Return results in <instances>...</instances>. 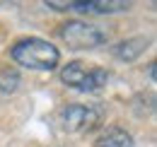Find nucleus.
<instances>
[{
	"label": "nucleus",
	"instance_id": "obj_1",
	"mask_svg": "<svg viewBox=\"0 0 157 147\" xmlns=\"http://www.w3.org/2000/svg\"><path fill=\"white\" fill-rule=\"evenodd\" d=\"M10 55H12V60L17 65L29 68V70H53L60 60L58 48L39 36H29V39L17 41L12 46Z\"/></svg>",
	"mask_w": 157,
	"mask_h": 147
},
{
	"label": "nucleus",
	"instance_id": "obj_2",
	"mask_svg": "<svg viewBox=\"0 0 157 147\" xmlns=\"http://www.w3.org/2000/svg\"><path fill=\"white\" fill-rule=\"evenodd\" d=\"M60 80L78 92H99L106 87L109 82V73L97 65H87L82 60H70L68 65H63L60 70Z\"/></svg>",
	"mask_w": 157,
	"mask_h": 147
},
{
	"label": "nucleus",
	"instance_id": "obj_3",
	"mask_svg": "<svg viewBox=\"0 0 157 147\" xmlns=\"http://www.w3.org/2000/svg\"><path fill=\"white\" fill-rule=\"evenodd\" d=\"M60 39L70 48H97L106 41V34L94 24H85L80 19H73L60 27Z\"/></svg>",
	"mask_w": 157,
	"mask_h": 147
},
{
	"label": "nucleus",
	"instance_id": "obj_4",
	"mask_svg": "<svg viewBox=\"0 0 157 147\" xmlns=\"http://www.w3.org/2000/svg\"><path fill=\"white\" fill-rule=\"evenodd\" d=\"M101 113L97 106H90V104H70L60 111L58 121L60 128L65 133H85V130H92L99 123Z\"/></svg>",
	"mask_w": 157,
	"mask_h": 147
},
{
	"label": "nucleus",
	"instance_id": "obj_5",
	"mask_svg": "<svg viewBox=\"0 0 157 147\" xmlns=\"http://www.w3.org/2000/svg\"><path fill=\"white\" fill-rule=\"evenodd\" d=\"M70 10L80 12H99V15H111V12H123L128 10V2L123 0H94V2H73Z\"/></svg>",
	"mask_w": 157,
	"mask_h": 147
},
{
	"label": "nucleus",
	"instance_id": "obj_6",
	"mask_svg": "<svg viewBox=\"0 0 157 147\" xmlns=\"http://www.w3.org/2000/svg\"><path fill=\"white\" fill-rule=\"evenodd\" d=\"M94 147H136L131 133H126L123 128H109L104 135H99V140Z\"/></svg>",
	"mask_w": 157,
	"mask_h": 147
},
{
	"label": "nucleus",
	"instance_id": "obj_7",
	"mask_svg": "<svg viewBox=\"0 0 157 147\" xmlns=\"http://www.w3.org/2000/svg\"><path fill=\"white\" fill-rule=\"evenodd\" d=\"M145 48H147V39L136 36V39H126V41L116 43V46H114V53H116V58H121V60H133V58H138Z\"/></svg>",
	"mask_w": 157,
	"mask_h": 147
},
{
	"label": "nucleus",
	"instance_id": "obj_8",
	"mask_svg": "<svg viewBox=\"0 0 157 147\" xmlns=\"http://www.w3.org/2000/svg\"><path fill=\"white\" fill-rule=\"evenodd\" d=\"M17 82H20V77L15 70H5V73L0 75V89L2 92H15L17 89Z\"/></svg>",
	"mask_w": 157,
	"mask_h": 147
}]
</instances>
